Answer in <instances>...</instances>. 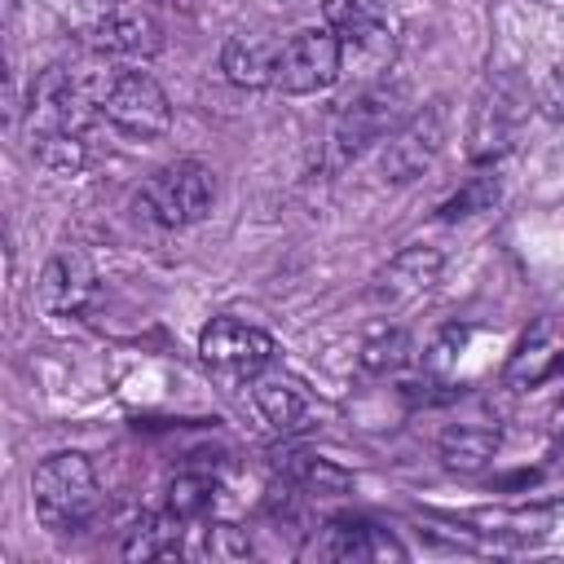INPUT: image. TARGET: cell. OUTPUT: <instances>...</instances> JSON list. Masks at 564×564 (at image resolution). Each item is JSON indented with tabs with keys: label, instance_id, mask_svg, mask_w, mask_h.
I'll use <instances>...</instances> for the list:
<instances>
[{
	"label": "cell",
	"instance_id": "6da1fadb",
	"mask_svg": "<svg viewBox=\"0 0 564 564\" xmlns=\"http://www.w3.org/2000/svg\"><path fill=\"white\" fill-rule=\"evenodd\" d=\"M115 62L84 53L75 62H53L31 79L26 93V141L48 172H79L88 163V132L115 84Z\"/></svg>",
	"mask_w": 564,
	"mask_h": 564
},
{
	"label": "cell",
	"instance_id": "7a4b0ae2",
	"mask_svg": "<svg viewBox=\"0 0 564 564\" xmlns=\"http://www.w3.org/2000/svg\"><path fill=\"white\" fill-rule=\"evenodd\" d=\"M31 507H35V520L44 529H53V533L84 529L101 507V489H97L93 463L84 454H75V449L48 454L31 471Z\"/></svg>",
	"mask_w": 564,
	"mask_h": 564
},
{
	"label": "cell",
	"instance_id": "3957f363",
	"mask_svg": "<svg viewBox=\"0 0 564 564\" xmlns=\"http://www.w3.org/2000/svg\"><path fill=\"white\" fill-rule=\"evenodd\" d=\"M84 48L101 57H154L163 48V22L141 0H66Z\"/></svg>",
	"mask_w": 564,
	"mask_h": 564
},
{
	"label": "cell",
	"instance_id": "277c9868",
	"mask_svg": "<svg viewBox=\"0 0 564 564\" xmlns=\"http://www.w3.org/2000/svg\"><path fill=\"white\" fill-rule=\"evenodd\" d=\"M216 203V172L203 159H172L137 194V212L159 229L198 225Z\"/></svg>",
	"mask_w": 564,
	"mask_h": 564
},
{
	"label": "cell",
	"instance_id": "5b68a950",
	"mask_svg": "<svg viewBox=\"0 0 564 564\" xmlns=\"http://www.w3.org/2000/svg\"><path fill=\"white\" fill-rule=\"evenodd\" d=\"M273 335L238 322V317H212L198 335V357L207 366V375H216L220 383L238 388V383H256L269 366H273Z\"/></svg>",
	"mask_w": 564,
	"mask_h": 564
},
{
	"label": "cell",
	"instance_id": "8992f818",
	"mask_svg": "<svg viewBox=\"0 0 564 564\" xmlns=\"http://www.w3.org/2000/svg\"><path fill=\"white\" fill-rule=\"evenodd\" d=\"M344 75V40L330 26H304L278 48L273 88L286 97L326 93Z\"/></svg>",
	"mask_w": 564,
	"mask_h": 564
},
{
	"label": "cell",
	"instance_id": "52a82bcc",
	"mask_svg": "<svg viewBox=\"0 0 564 564\" xmlns=\"http://www.w3.org/2000/svg\"><path fill=\"white\" fill-rule=\"evenodd\" d=\"M405 88L401 84H375V88H361L357 97H348L330 123V154L335 163H348L357 159L366 145L383 141L401 119H405Z\"/></svg>",
	"mask_w": 564,
	"mask_h": 564
},
{
	"label": "cell",
	"instance_id": "ba28073f",
	"mask_svg": "<svg viewBox=\"0 0 564 564\" xmlns=\"http://www.w3.org/2000/svg\"><path fill=\"white\" fill-rule=\"evenodd\" d=\"M101 115L115 132H123L132 141H154L172 128V101L159 88V79L145 70H123V66L115 70V84L101 101Z\"/></svg>",
	"mask_w": 564,
	"mask_h": 564
},
{
	"label": "cell",
	"instance_id": "9c48e42d",
	"mask_svg": "<svg viewBox=\"0 0 564 564\" xmlns=\"http://www.w3.org/2000/svg\"><path fill=\"white\" fill-rule=\"evenodd\" d=\"M441 145H445V101H432L383 137V176L397 185L423 176L441 154Z\"/></svg>",
	"mask_w": 564,
	"mask_h": 564
},
{
	"label": "cell",
	"instance_id": "30bf717a",
	"mask_svg": "<svg viewBox=\"0 0 564 564\" xmlns=\"http://www.w3.org/2000/svg\"><path fill=\"white\" fill-rule=\"evenodd\" d=\"M326 26L344 40L348 53H370V57H392V35H388V0H322Z\"/></svg>",
	"mask_w": 564,
	"mask_h": 564
},
{
	"label": "cell",
	"instance_id": "8fae6325",
	"mask_svg": "<svg viewBox=\"0 0 564 564\" xmlns=\"http://www.w3.org/2000/svg\"><path fill=\"white\" fill-rule=\"evenodd\" d=\"M97 295V269L84 251H57L40 273V300L53 313H84Z\"/></svg>",
	"mask_w": 564,
	"mask_h": 564
},
{
	"label": "cell",
	"instance_id": "7c38bea8",
	"mask_svg": "<svg viewBox=\"0 0 564 564\" xmlns=\"http://www.w3.org/2000/svg\"><path fill=\"white\" fill-rule=\"evenodd\" d=\"M304 555L317 560H383V555H405L401 542L366 520H330L322 529V538H313L304 546Z\"/></svg>",
	"mask_w": 564,
	"mask_h": 564
},
{
	"label": "cell",
	"instance_id": "4fadbf2b",
	"mask_svg": "<svg viewBox=\"0 0 564 564\" xmlns=\"http://www.w3.org/2000/svg\"><path fill=\"white\" fill-rule=\"evenodd\" d=\"M436 278H441V251H432V247H410V251H401V256L383 269L379 286H375V300H379L383 308H405V304H414Z\"/></svg>",
	"mask_w": 564,
	"mask_h": 564
},
{
	"label": "cell",
	"instance_id": "5bb4252c",
	"mask_svg": "<svg viewBox=\"0 0 564 564\" xmlns=\"http://www.w3.org/2000/svg\"><path fill=\"white\" fill-rule=\"evenodd\" d=\"M278 48L273 40L264 35H251V31H238L225 40L220 48V70L229 84L238 88H273V66H278Z\"/></svg>",
	"mask_w": 564,
	"mask_h": 564
},
{
	"label": "cell",
	"instance_id": "9a60e30c",
	"mask_svg": "<svg viewBox=\"0 0 564 564\" xmlns=\"http://www.w3.org/2000/svg\"><path fill=\"white\" fill-rule=\"evenodd\" d=\"M185 538V520L176 511H145L132 520L123 538V560H176Z\"/></svg>",
	"mask_w": 564,
	"mask_h": 564
},
{
	"label": "cell",
	"instance_id": "2e32d148",
	"mask_svg": "<svg viewBox=\"0 0 564 564\" xmlns=\"http://www.w3.org/2000/svg\"><path fill=\"white\" fill-rule=\"evenodd\" d=\"M251 397H256V410H260V414L269 419V427H278V432L300 427L304 414H308V392H304L295 379L278 375V370H264V375L251 383Z\"/></svg>",
	"mask_w": 564,
	"mask_h": 564
},
{
	"label": "cell",
	"instance_id": "e0dca14e",
	"mask_svg": "<svg viewBox=\"0 0 564 564\" xmlns=\"http://www.w3.org/2000/svg\"><path fill=\"white\" fill-rule=\"evenodd\" d=\"M498 454V427L489 423H454L441 432V463L458 476H476Z\"/></svg>",
	"mask_w": 564,
	"mask_h": 564
},
{
	"label": "cell",
	"instance_id": "ac0fdd59",
	"mask_svg": "<svg viewBox=\"0 0 564 564\" xmlns=\"http://www.w3.org/2000/svg\"><path fill=\"white\" fill-rule=\"evenodd\" d=\"M216 507V480L207 471H181L167 485V511H176L181 520H203Z\"/></svg>",
	"mask_w": 564,
	"mask_h": 564
},
{
	"label": "cell",
	"instance_id": "d6986e66",
	"mask_svg": "<svg viewBox=\"0 0 564 564\" xmlns=\"http://www.w3.org/2000/svg\"><path fill=\"white\" fill-rule=\"evenodd\" d=\"M291 476H295L304 489H313L317 498H322V494H344V489H348V471H339L335 463L313 458V454H300V463L291 467Z\"/></svg>",
	"mask_w": 564,
	"mask_h": 564
},
{
	"label": "cell",
	"instance_id": "ffe728a7",
	"mask_svg": "<svg viewBox=\"0 0 564 564\" xmlns=\"http://www.w3.org/2000/svg\"><path fill=\"white\" fill-rule=\"evenodd\" d=\"M405 348H410V339L401 330H383V335H375L366 344L361 361H366V370H397L405 361Z\"/></svg>",
	"mask_w": 564,
	"mask_h": 564
},
{
	"label": "cell",
	"instance_id": "44dd1931",
	"mask_svg": "<svg viewBox=\"0 0 564 564\" xmlns=\"http://www.w3.org/2000/svg\"><path fill=\"white\" fill-rule=\"evenodd\" d=\"M203 551H207L212 560H242V555H251V542H247V533L234 529V524H212L207 538H203Z\"/></svg>",
	"mask_w": 564,
	"mask_h": 564
},
{
	"label": "cell",
	"instance_id": "7402d4cb",
	"mask_svg": "<svg viewBox=\"0 0 564 564\" xmlns=\"http://www.w3.org/2000/svg\"><path fill=\"white\" fill-rule=\"evenodd\" d=\"M494 198H498V181H489V176H476V181H471V185H467L463 194H454V198H449V203H445L441 212H445V216L454 220V216H471V212L489 207Z\"/></svg>",
	"mask_w": 564,
	"mask_h": 564
},
{
	"label": "cell",
	"instance_id": "603a6c76",
	"mask_svg": "<svg viewBox=\"0 0 564 564\" xmlns=\"http://www.w3.org/2000/svg\"><path fill=\"white\" fill-rule=\"evenodd\" d=\"M551 432L555 436H564V397L555 401V410H551Z\"/></svg>",
	"mask_w": 564,
	"mask_h": 564
},
{
	"label": "cell",
	"instance_id": "cb8c5ba5",
	"mask_svg": "<svg viewBox=\"0 0 564 564\" xmlns=\"http://www.w3.org/2000/svg\"><path fill=\"white\" fill-rule=\"evenodd\" d=\"M560 471H564V445H560Z\"/></svg>",
	"mask_w": 564,
	"mask_h": 564
}]
</instances>
